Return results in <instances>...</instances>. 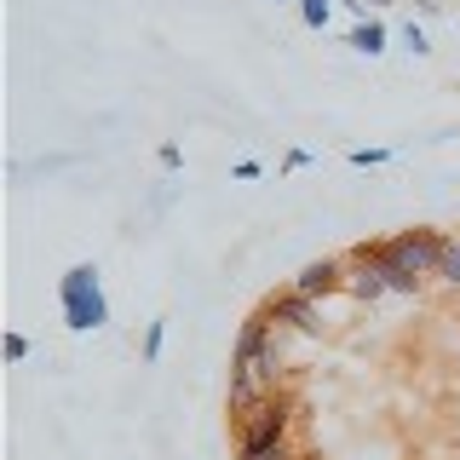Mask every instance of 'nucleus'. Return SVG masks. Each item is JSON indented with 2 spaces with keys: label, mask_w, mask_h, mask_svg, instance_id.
Returning <instances> with one entry per match:
<instances>
[{
  "label": "nucleus",
  "mask_w": 460,
  "mask_h": 460,
  "mask_svg": "<svg viewBox=\"0 0 460 460\" xmlns=\"http://www.w3.org/2000/svg\"><path fill=\"white\" fill-rule=\"evenodd\" d=\"M282 380V345L265 311H253L236 334V357H230V414H248L265 392Z\"/></svg>",
  "instance_id": "f257e3e1"
},
{
  "label": "nucleus",
  "mask_w": 460,
  "mask_h": 460,
  "mask_svg": "<svg viewBox=\"0 0 460 460\" xmlns=\"http://www.w3.org/2000/svg\"><path fill=\"white\" fill-rule=\"evenodd\" d=\"M58 311H64V323L75 328V334H98V328L110 323V299H104L98 265H69L64 277H58Z\"/></svg>",
  "instance_id": "f03ea898"
},
{
  "label": "nucleus",
  "mask_w": 460,
  "mask_h": 460,
  "mask_svg": "<svg viewBox=\"0 0 460 460\" xmlns=\"http://www.w3.org/2000/svg\"><path fill=\"white\" fill-rule=\"evenodd\" d=\"M294 414H299V402L288 392H265L248 414H236V420H242V443H236L242 460H259V455L282 449L288 431H294Z\"/></svg>",
  "instance_id": "7ed1b4c3"
},
{
  "label": "nucleus",
  "mask_w": 460,
  "mask_h": 460,
  "mask_svg": "<svg viewBox=\"0 0 460 460\" xmlns=\"http://www.w3.org/2000/svg\"><path fill=\"white\" fill-rule=\"evenodd\" d=\"M443 248H449V230H431V225H414V230H397V236L380 242V265L385 277L402 270V277H438L443 265Z\"/></svg>",
  "instance_id": "20e7f679"
},
{
  "label": "nucleus",
  "mask_w": 460,
  "mask_h": 460,
  "mask_svg": "<svg viewBox=\"0 0 460 460\" xmlns=\"http://www.w3.org/2000/svg\"><path fill=\"white\" fill-rule=\"evenodd\" d=\"M259 311L270 316V328H294V334H316V328H323V323H316V299H305L299 288H282V294H270Z\"/></svg>",
  "instance_id": "39448f33"
},
{
  "label": "nucleus",
  "mask_w": 460,
  "mask_h": 460,
  "mask_svg": "<svg viewBox=\"0 0 460 460\" xmlns=\"http://www.w3.org/2000/svg\"><path fill=\"white\" fill-rule=\"evenodd\" d=\"M294 288L305 299H334V294H345V253H323V259H311V265H299V277H294Z\"/></svg>",
  "instance_id": "423d86ee"
},
{
  "label": "nucleus",
  "mask_w": 460,
  "mask_h": 460,
  "mask_svg": "<svg viewBox=\"0 0 460 460\" xmlns=\"http://www.w3.org/2000/svg\"><path fill=\"white\" fill-rule=\"evenodd\" d=\"M351 47L363 52V58H380V52H385V29L374 23V18H357V29H351Z\"/></svg>",
  "instance_id": "0eeeda50"
},
{
  "label": "nucleus",
  "mask_w": 460,
  "mask_h": 460,
  "mask_svg": "<svg viewBox=\"0 0 460 460\" xmlns=\"http://www.w3.org/2000/svg\"><path fill=\"white\" fill-rule=\"evenodd\" d=\"M438 282H449L460 294V236H449V248H443V265H438Z\"/></svg>",
  "instance_id": "6e6552de"
},
{
  "label": "nucleus",
  "mask_w": 460,
  "mask_h": 460,
  "mask_svg": "<svg viewBox=\"0 0 460 460\" xmlns=\"http://www.w3.org/2000/svg\"><path fill=\"white\" fill-rule=\"evenodd\" d=\"M162 345H167V316H155V323L144 328V363H155V357H162Z\"/></svg>",
  "instance_id": "1a4fd4ad"
},
{
  "label": "nucleus",
  "mask_w": 460,
  "mask_h": 460,
  "mask_svg": "<svg viewBox=\"0 0 460 460\" xmlns=\"http://www.w3.org/2000/svg\"><path fill=\"white\" fill-rule=\"evenodd\" d=\"M0 351H6V363H23V357H29V340L18 334V328H6V334H0Z\"/></svg>",
  "instance_id": "9d476101"
},
{
  "label": "nucleus",
  "mask_w": 460,
  "mask_h": 460,
  "mask_svg": "<svg viewBox=\"0 0 460 460\" xmlns=\"http://www.w3.org/2000/svg\"><path fill=\"white\" fill-rule=\"evenodd\" d=\"M299 12H305V23H311V29H323V23H328V12H334V0H299Z\"/></svg>",
  "instance_id": "9b49d317"
},
{
  "label": "nucleus",
  "mask_w": 460,
  "mask_h": 460,
  "mask_svg": "<svg viewBox=\"0 0 460 460\" xmlns=\"http://www.w3.org/2000/svg\"><path fill=\"white\" fill-rule=\"evenodd\" d=\"M402 47H409L414 58H426V52H431V40H426V29H420V23H409V29H402Z\"/></svg>",
  "instance_id": "f8f14e48"
},
{
  "label": "nucleus",
  "mask_w": 460,
  "mask_h": 460,
  "mask_svg": "<svg viewBox=\"0 0 460 460\" xmlns=\"http://www.w3.org/2000/svg\"><path fill=\"white\" fill-rule=\"evenodd\" d=\"M155 162H162L167 172H179L184 167V150H179V144H162V150H155Z\"/></svg>",
  "instance_id": "ddd939ff"
},
{
  "label": "nucleus",
  "mask_w": 460,
  "mask_h": 460,
  "mask_svg": "<svg viewBox=\"0 0 460 460\" xmlns=\"http://www.w3.org/2000/svg\"><path fill=\"white\" fill-rule=\"evenodd\" d=\"M385 155H392V150H380V144H374V150H351V167H380Z\"/></svg>",
  "instance_id": "4468645a"
},
{
  "label": "nucleus",
  "mask_w": 460,
  "mask_h": 460,
  "mask_svg": "<svg viewBox=\"0 0 460 460\" xmlns=\"http://www.w3.org/2000/svg\"><path fill=\"white\" fill-rule=\"evenodd\" d=\"M288 172H299V167H311V150H288V162H282Z\"/></svg>",
  "instance_id": "2eb2a0df"
},
{
  "label": "nucleus",
  "mask_w": 460,
  "mask_h": 460,
  "mask_svg": "<svg viewBox=\"0 0 460 460\" xmlns=\"http://www.w3.org/2000/svg\"><path fill=\"white\" fill-rule=\"evenodd\" d=\"M230 172H236V179L248 184V179H259V172H265V167H259V162H236V167H230Z\"/></svg>",
  "instance_id": "dca6fc26"
},
{
  "label": "nucleus",
  "mask_w": 460,
  "mask_h": 460,
  "mask_svg": "<svg viewBox=\"0 0 460 460\" xmlns=\"http://www.w3.org/2000/svg\"><path fill=\"white\" fill-rule=\"evenodd\" d=\"M259 460H299V455H294V443H282V449H270V455H259Z\"/></svg>",
  "instance_id": "f3484780"
},
{
  "label": "nucleus",
  "mask_w": 460,
  "mask_h": 460,
  "mask_svg": "<svg viewBox=\"0 0 460 460\" xmlns=\"http://www.w3.org/2000/svg\"><path fill=\"white\" fill-rule=\"evenodd\" d=\"M277 6H282V0H277Z\"/></svg>",
  "instance_id": "a211bd4d"
}]
</instances>
